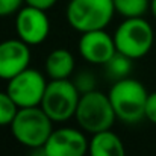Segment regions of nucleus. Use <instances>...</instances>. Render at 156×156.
I'll list each match as a JSON object with an SVG mask.
<instances>
[{
  "instance_id": "f257e3e1",
  "label": "nucleus",
  "mask_w": 156,
  "mask_h": 156,
  "mask_svg": "<svg viewBox=\"0 0 156 156\" xmlns=\"http://www.w3.org/2000/svg\"><path fill=\"white\" fill-rule=\"evenodd\" d=\"M108 97L112 103L117 120L127 124H135L146 118V103L149 93L140 80L126 77L112 82Z\"/></svg>"
},
{
  "instance_id": "f03ea898",
  "label": "nucleus",
  "mask_w": 156,
  "mask_h": 156,
  "mask_svg": "<svg viewBox=\"0 0 156 156\" xmlns=\"http://www.w3.org/2000/svg\"><path fill=\"white\" fill-rule=\"evenodd\" d=\"M9 127L21 146L37 149L47 143L53 132V121L41 106L20 108Z\"/></svg>"
},
{
  "instance_id": "7ed1b4c3",
  "label": "nucleus",
  "mask_w": 156,
  "mask_h": 156,
  "mask_svg": "<svg viewBox=\"0 0 156 156\" xmlns=\"http://www.w3.org/2000/svg\"><path fill=\"white\" fill-rule=\"evenodd\" d=\"M76 121L85 133H99L109 130L117 120L112 103L108 94L99 90L85 93L80 96V100L76 109Z\"/></svg>"
},
{
  "instance_id": "20e7f679",
  "label": "nucleus",
  "mask_w": 156,
  "mask_h": 156,
  "mask_svg": "<svg viewBox=\"0 0 156 156\" xmlns=\"http://www.w3.org/2000/svg\"><path fill=\"white\" fill-rule=\"evenodd\" d=\"M114 14V0H70L65 9L68 24L80 34L105 29Z\"/></svg>"
},
{
  "instance_id": "39448f33",
  "label": "nucleus",
  "mask_w": 156,
  "mask_h": 156,
  "mask_svg": "<svg viewBox=\"0 0 156 156\" xmlns=\"http://www.w3.org/2000/svg\"><path fill=\"white\" fill-rule=\"evenodd\" d=\"M114 43L117 52L129 56L130 59H140L150 52L153 46V29L143 17L124 18L114 32Z\"/></svg>"
},
{
  "instance_id": "423d86ee",
  "label": "nucleus",
  "mask_w": 156,
  "mask_h": 156,
  "mask_svg": "<svg viewBox=\"0 0 156 156\" xmlns=\"http://www.w3.org/2000/svg\"><path fill=\"white\" fill-rule=\"evenodd\" d=\"M79 100L80 93L70 79L50 80L40 106L53 123H64L74 117Z\"/></svg>"
},
{
  "instance_id": "0eeeda50",
  "label": "nucleus",
  "mask_w": 156,
  "mask_h": 156,
  "mask_svg": "<svg viewBox=\"0 0 156 156\" xmlns=\"http://www.w3.org/2000/svg\"><path fill=\"white\" fill-rule=\"evenodd\" d=\"M46 77L35 68L27 67L8 80L6 91L18 108L40 106L47 88Z\"/></svg>"
},
{
  "instance_id": "6e6552de",
  "label": "nucleus",
  "mask_w": 156,
  "mask_h": 156,
  "mask_svg": "<svg viewBox=\"0 0 156 156\" xmlns=\"http://www.w3.org/2000/svg\"><path fill=\"white\" fill-rule=\"evenodd\" d=\"M15 30L21 41L29 46H38L44 43L50 34V20L47 11L26 5L15 17Z\"/></svg>"
},
{
  "instance_id": "1a4fd4ad",
  "label": "nucleus",
  "mask_w": 156,
  "mask_h": 156,
  "mask_svg": "<svg viewBox=\"0 0 156 156\" xmlns=\"http://www.w3.org/2000/svg\"><path fill=\"white\" fill-rule=\"evenodd\" d=\"M90 141L83 130L73 127L53 129L47 143L43 146L47 156H85Z\"/></svg>"
},
{
  "instance_id": "9d476101",
  "label": "nucleus",
  "mask_w": 156,
  "mask_h": 156,
  "mask_svg": "<svg viewBox=\"0 0 156 156\" xmlns=\"http://www.w3.org/2000/svg\"><path fill=\"white\" fill-rule=\"evenodd\" d=\"M30 64V46L20 38L0 43V79L9 80Z\"/></svg>"
},
{
  "instance_id": "9b49d317",
  "label": "nucleus",
  "mask_w": 156,
  "mask_h": 156,
  "mask_svg": "<svg viewBox=\"0 0 156 156\" xmlns=\"http://www.w3.org/2000/svg\"><path fill=\"white\" fill-rule=\"evenodd\" d=\"M115 52L114 37L105 32V29L83 32L79 40V53L90 64L105 65Z\"/></svg>"
},
{
  "instance_id": "f8f14e48",
  "label": "nucleus",
  "mask_w": 156,
  "mask_h": 156,
  "mask_svg": "<svg viewBox=\"0 0 156 156\" xmlns=\"http://www.w3.org/2000/svg\"><path fill=\"white\" fill-rule=\"evenodd\" d=\"M90 156H126V149L121 138L111 129L94 133L88 146Z\"/></svg>"
},
{
  "instance_id": "ddd939ff",
  "label": "nucleus",
  "mask_w": 156,
  "mask_h": 156,
  "mask_svg": "<svg viewBox=\"0 0 156 156\" xmlns=\"http://www.w3.org/2000/svg\"><path fill=\"white\" fill-rule=\"evenodd\" d=\"M74 56L67 49H55L46 58V73L52 80L70 79L74 73Z\"/></svg>"
},
{
  "instance_id": "4468645a",
  "label": "nucleus",
  "mask_w": 156,
  "mask_h": 156,
  "mask_svg": "<svg viewBox=\"0 0 156 156\" xmlns=\"http://www.w3.org/2000/svg\"><path fill=\"white\" fill-rule=\"evenodd\" d=\"M132 61L129 56L123 55L120 52H115L114 56L105 64V76L111 82H117L121 79L129 77L130 70H132Z\"/></svg>"
},
{
  "instance_id": "2eb2a0df",
  "label": "nucleus",
  "mask_w": 156,
  "mask_h": 156,
  "mask_svg": "<svg viewBox=\"0 0 156 156\" xmlns=\"http://www.w3.org/2000/svg\"><path fill=\"white\" fill-rule=\"evenodd\" d=\"M114 8L124 18H136L150 9V0H114Z\"/></svg>"
},
{
  "instance_id": "dca6fc26",
  "label": "nucleus",
  "mask_w": 156,
  "mask_h": 156,
  "mask_svg": "<svg viewBox=\"0 0 156 156\" xmlns=\"http://www.w3.org/2000/svg\"><path fill=\"white\" fill-rule=\"evenodd\" d=\"M18 109L8 91H0V126H11Z\"/></svg>"
},
{
  "instance_id": "f3484780",
  "label": "nucleus",
  "mask_w": 156,
  "mask_h": 156,
  "mask_svg": "<svg viewBox=\"0 0 156 156\" xmlns=\"http://www.w3.org/2000/svg\"><path fill=\"white\" fill-rule=\"evenodd\" d=\"M71 82L74 83V87L77 88V91L80 93V96L85 94V93H90V91H94L96 90V76L90 70H80V71H77L74 74V77H73Z\"/></svg>"
},
{
  "instance_id": "a211bd4d",
  "label": "nucleus",
  "mask_w": 156,
  "mask_h": 156,
  "mask_svg": "<svg viewBox=\"0 0 156 156\" xmlns=\"http://www.w3.org/2000/svg\"><path fill=\"white\" fill-rule=\"evenodd\" d=\"M26 0H0V17H9L12 14H17Z\"/></svg>"
},
{
  "instance_id": "6ab92c4d",
  "label": "nucleus",
  "mask_w": 156,
  "mask_h": 156,
  "mask_svg": "<svg viewBox=\"0 0 156 156\" xmlns=\"http://www.w3.org/2000/svg\"><path fill=\"white\" fill-rule=\"evenodd\" d=\"M146 118L156 124V91L150 93L146 103Z\"/></svg>"
},
{
  "instance_id": "aec40b11",
  "label": "nucleus",
  "mask_w": 156,
  "mask_h": 156,
  "mask_svg": "<svg viewBox=\"0 0 156 156\" xmlns=\"http://www.w3.org/2000/svg\"><path fill=\"white\" fill-rule=\"evenodd\" d=\"M56 2L58 0H26V5H30V6H35V8L49 11L50 8H53L56 5Z\"/></svg>"
},
{
  "instance_id": "412c9836",
  "label": "nucleus",
  "mask_w": 156,
  "mask_h": 156,
  "mask_svg": "<svg viewBox=\"0 0 156 156\" xmlns=\"http://www.w3.org/2000/svg\"><path fill=\"white\" fill-rule=\"evenodd\" d=\"M150 11H152V15L156 18V0H150Z\"/></svg>"
}]
</instances>
